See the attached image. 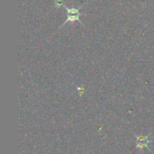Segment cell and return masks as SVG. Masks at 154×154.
I'll return each mask as SVG.
<instances>
[{
	"instance_id": "cell-1",
	"label": "cell",
	"mask_w": 154,
	"mask_h": 154,
	"mask_svg": "<svg viewBox=\"0 0 154 154\" xmlns=\"http://www.w3.org/2000/svg\"><path fill=\"white\" fill-rule=\"evenodd\" d=\"M63 7L64 8L65 10H66V12H67V19H66V21H65V22L63 23V24H62L61 26H60V28H59V29L62 28V27H63V26H64L65 24H66V23L69 22V21H71V22H74V21H78L80 24H82V25H84V24L82 23V21L80 20V16H81V15H82V14H81V13H80V12H79L80 9L81 8L82 5H81V7L78 8H69L66 7V6L64 4H63Z\"/></svg>"
},
{
	"instance_id": "cell-2",
	"label": "cell",
	"mask_w": 154,
	"mask_h": 154,
	"mask_svg": "<svg viewBox=\"0 0 154 154\" xmlns=\"http://www.w3.org/2000/svg\"><path fill=\"white\" fill-rule=\"evenodd\" d=\"M63 0H56L55 2V6L57 8H60V6H63Z\"/></svg>"
},
{
	"instance_id": "cell-3",
	"label": "cell",
	"mask_w": 154,
	"mask_h": 154,
	"mask_svg": "<svg viewBox=\"0 0 154 154\" xmlns=\"http://www.w3.org/2000/svg\"><path fill=\"white\" fill-rule=\"evenodd\" d=\"M78 88V91L80 92V96H82L83 93L84 92V87H77Z\"/></svg>"
}]
</instances>
